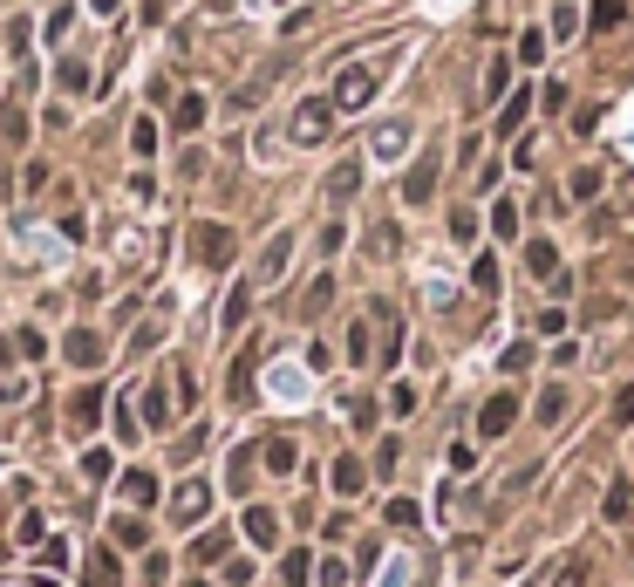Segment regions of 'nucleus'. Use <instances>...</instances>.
<instances>
[{"instance_id": "1", "label": "nucleus", "mask_w": 634, "mask_h": 587, "mask_svg": "<svg viewBox=\"0 0 634 587\" xmlns=\"http://www.w3.org/2000/svg\"><path fill=\"white\" fill-rule=\"evenodd\" d=\"M328 123H335V103H328V96H307V103L294 110V144H321Z\"/></svg>"}, {"instance_id": "2", "label": "nucleus", "mask_w": 634, "mask_h": 587, "mask_svg": "<svg viewBox=\"0 0 634 587\" xmlns=\"http://www.w3.org/2000/svg\"><path fill=\"white\" fill-rule=\"evenodd\" d=\"M369 96H375V69H369V62H355V69H341V76H335V110H362Z\"/></svg>"}, {"instance_id": "3", "label": "nucleus", "mask_w": 634, "mask_h": 587, "mask_svg": "<svg viewBox=\"0 0 634 587\" xmlns=\"http://www.w3.org/2000/svg\"><path fill=\"white\" fill-rule=\"evenodd\" d=\"M171 512H178V519H205V512H212V485H205V478H185V485H178V499H171Z\"/></svg>"}, {"instance_id": "4", "label": "nucleus", "mask_w": 634, "mask_h": 587, "mask_svg": "<svg viewBox=\"0 0 634 587\" xmlns=\"http://www.w3.org/2000/svg\"><path fill=\"white\" fill-rule=\"evenodd\" d=\"M512 417H519V396H491L485 417H478V431H485V437H505V431H512Z\"/></svg>"}, {"instance_id": "5", "label": "nucleus", "mask_w": 634, "mask_h": 587, "mask_svg": "<svg viewBox=\"0 0 634 587\" xmlns=\"http://www.w3.org/2000/svg\"><path fill=\"white\" fill-rule=\"evenodd\" d=\"M198 260H205V267H225V260H232V233H225V226H198Z\"/></svg>"}, {"instance_id": "6", "label": "nucleus", "mask_w": 634, "mask_h": 587, "mask_svg": "<svg viewBox=\"0 0 634 587\" xmlns=\"http://www.w3.org/2000/svg\"><path fill=\"white\" fill-rule=\"evenodd\" d=\"M246 540H253V547H273V540H280V519H273L266 506H253L246 512Z\"/></svg>"}, {"instance_id": "7", "label": "nucleus", "mask_w": 634, "mask_h": 587, "mask_svg": "<svg viewBox=\"0 0 634 587\" xmlns=\"http://www.w3.org/2000/svg\"><path fill=\"white\" fill-rule=\"evenodd\" d=\"M287 253H294V239L280 233V239H273V246L260 253V280H280V274H287Z\"/></svg>"}, {"instance_id": "8", "label": "nucleus", "mask_w": 634, "mask_h": 587, "mask_svg": "<svg viewBox=\"0 0 634 587\" xmlns=\"http://www.w3.org/2000/svg\"><path fill=\"white\" fill-rule=\"evenodd\" d=\"M430 185H437V164L423 157V164H416L410 178H403V198H410V205H423V198H430Z\"/></svg>"}, {"instance_id": "9", "label": "nucleus", "mask_w": 634, "mask_h": 587, "mask_svg": "<svg viewBox=\"0 0 634 587\" xmlns=\"http://www.w3.org/2000/svg\"><path fill=\"white\" fill-rule=\"evenodd\" d=\"M525 267H532V274H546V280H560V253H553L546 239H532V246H525Z\"/></svg>"}, {"instance_id": "10", "label": "nucleus", "mask_w": 634, "mask_h": 587, "mask_svg": "<svg viewBox=\"0 0 634 587\" xmlns=\"http://www.w3.org/2000/svg\"><path fill=\"white\" fill-rule=\"evenodd\" d=\"M403 144H410V123H382L375 130V157H403Z\"/></svg>"}, {"instance_id": "11", "label": "nucleus", "mask_w": 634, "mask_h": 587, "mask_svg": "<svg viewBox=\"0 0 634 587\" xmlns=\"http://www.w3.org/2000/svg\"><path fill=\"white\" fill-rule=\"evenodd\" d=\"M362 478H369V471L355 465V458H335V492H341V499H355V492H362Z\"/></svg>"}, {"instance_id": "12", "label": "nucleus", "mask_w": 634, "mask_h": 587, "mask_svg": "<svg viewBox=\"0 0 634 587\" xmlns=\"http://www.w3.org/2000/svg\"><path fill=\"white\" fill-rule=\"evenodd\" d=\"M266 471H294V437H266Z\"/></svg>"}, {"instance_id": "13", "label": "nucleus", "mask_w": 634, "mask_h": 587, "mask_svg": "<svg viewBox=\"0 0 634 587\" xmlns=\"http://www.w3.org/2000/svg\"><path fill=\"white\" fill-rule=\"evenodd\" d=\"M123 499H130V506H150V499H157V478H150V471H130V478H123Z\"/></svg>"}, {"instance_id": "14", "label": "nucleus", "mask_w": 634, "mask_h": 587, "mask_svg": "<svg viewBox=\"0 0 634 587\" xmlns=\"http://www.w3.org/2000/svg\"><path fill=\"white\" fill-rule=\"evenodd\" d=\"M628 21V0H594V28H621Z\"/></svg>"}, {"instance_id": "15", "label": "nucleus", "mask_w": 634, "mask_h": 587, "mask_svg": "<svg viewBox=\"0 0 634 587\" xmlns=\"http://www.w3.org/2000/svg\"><path fill=\"white\" fill-rule=\"evenodd\" d=\"M355 185H362V164H341L335 178H328V198H348Z\"/></svg>"}, {"instance_id": "16", "label": "nucleus", "mask_w": 634, "mask_h": 587, "mask_svg": "<svg viewBox=\"0 0 634 587\" xmlns=\"http://www.w3.org/2000/svg\"><path fill=\"white\" fill-rule=\"evenodd\" d=\"M116 581H123L116 560H110V553H96V560H89V587H116Z\"/></svg>"}, {"instance_id": "17", "label": "nucleus", "mask_w": 634, "mask_h": 587, "mask_svg": "<svg viewBox=\"0 0 634 587\" xmlns=\"http://www.w3.org/2000/svg\"><path fill=\"white\" fill-rule=\"evenodd\" d=\"M225 547H232V540H225V533H198V560H205V567H212V560H225Z\"/></svg>"}, {"instance_id": "18", "label": "nucleus", "mask_w": 634, "mask_h": 587, "mask_svg": "<svg viewBox=\"0 0 634 587\" xmlns=\"http://www.w3.org/2000/svg\"><path fill=\"white\" fill-rule=\"evenodd\" d=\"M560 410H566V390L553 383V390L539 396V424H560Z\"/></svg>"}, {"instance_id": "19", "label": "nucleus", "mask_w": 634, "mask_h": 587, "mask_svg": "<svg viewBox=\"0 0 634 587\" xmlns=\"http://www.w3.org/2000/svg\"><path fill=\"white\" fill-rule=\"evenodd\" d=\"M144 417H150V424H171V396H164V390H144Z\"/></svg>"}, {"instance_id": "20", "label": "nucleus", "mask_w": 634, "mask_h": 587, "mask_svg": "<svg viewBox=\"0 0 634 587\" xmlns=\"http://www.w3.org/2000/svg\"><path fill=\"white\" fill-rule=\"evenodd\" d=\"M198 123H205V96H185L178 103V130H198Z\"/></svg>"}, {"instance_id": "21", "label": "nucleus", "mask_w": 634, "mask_h": 587, "mask_svg": "<svg viewBox=\"0 0 634 587\" xmlns=\"http://www.w3.org/2000/svg\"><path fill=\"white\" fill-rule=\"evenodd\" d=\"M96 410H103V396H96V390H82V396H75V424H82V431L96 424Z\"/></svg>"}, {"instance_id": "22", "label": "nucleus", "mask_w": 634, "mask_h": 587, "mask_svg": "<svg viewBox=\"0 0 634 587\" xmlns=\"http://www.w3.org/2000/svg\"><path fill=\"white\" fill-rule=\"evenodd\" d=\"M69 355H75V362H96L103 342H96V335H69Z\"/></svg>"}, {"instance_id": "23", "label": "nucleus", "mask_w": 634, "mask_h": 587, "mask_svg": "<svg viewBox=\"0 0 634 587\" xmlns=\"http://www.w3.org/2000/svg\"><path fill=\"white\" fill-rule=\"evenodd\" d=\"M389 410H396V417H410V410H416V390H410V383H396V390H389Z\"/></svg>"}, {"instance_id": "24", "label": "nucleus", "mask_w": 634, "mask_h": 587, "mask_svg": "<svg viewBox=\"0 0 634 587\" xmlns=\"http://www.w3.org/2000/svg\"><path fill=\"white\" fill-rule=\"evenodd\" d=\"M110 533H116V540H123V547H144V526H137V519H116Z\"/></svg>"}, {"instance_id": "25", "label": "nucleus", "mask_w": 634, "mask_h": 587, "mask_svg": "<svg viewBox=\"0 0 634 587\" xmlns=\"http://www.w3.org/2000/svg\"><path fill=\"white\" fill-rule=\"evenodd\" d=\"M525 110H532V96H525V89H519V96L505 103V130H519V117H525Z\"/></svg>"}, {"instance_id": "26", "label": "nucleus", "mask_w": 634, "mask_h": 587, "mask_svg": "<svg viewBox=\"0 0 634 587\" xmlns=\"http://www.w3.org/2000/svg\"><path fill=\"white\" fill-rule=\"evenodd\" d=\"M130 144H137V157H150V151H157V123H137V137H130Z\"/></svg>"}, {"instance_id": "27", "label": "nucleus", "mask_w": 634, "mask_h": 587, "mask_svg": "<svg viewBox=\"0 0 634 587\" xmlns=\"http://www.w3.org/2000/svg\"><path fill=\"white\" fill-rule=\"evenodd\" d=\"M614 410H621V424H628V417H634V383H628V390H621V403H614Z\"/></svg>"}, {"instance_id": "28", "label": "nucleus", "mask_w": 634, "mask_h": 587, "mask_svg": "<svg viewBox=\"0 0 634 587\" xmlns=\"http://www.w3.org/2000/svg\"><path fill=\"white\" fill-rule=\"evenodd\" d=\"M191 587H205V581H191Z\"/></svg>"}]
</instances>
